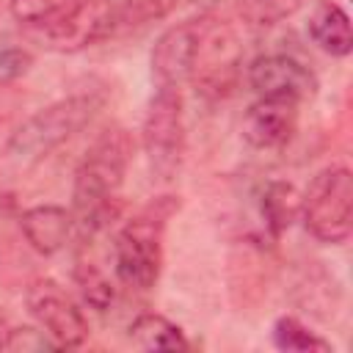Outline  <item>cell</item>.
I'll return each mask as SVG.
<instances>
[{
  "instance_id": "14",
  "label": "cell",
  "mask_w": 353,
  "mask_h": 353,
  "mask_svg": "<svg viewBox=\"0 0 353 353\" xmlns=\"http://www.w3.org/2000/svg\"><path fill=\"white\" fill-rule=\"evenodd\" d=\"M127 331H130V342L141 350H188L190 347L185 331L168 317L154 312L138 314Z\"/></svg>"
},
{
  "instance_id": "6",
  "label": "cell",
  "mask_w": 353,
  "mask_h": 353,
  "mask_svg": "<svg viewBox=\"0 0 353 353\" xmlns=\"http://www.w3.org/2000/svg\"><path fill=\"white\" fill-rule=\"evenodd\" d=\"M196 25H199V41H196L190 80L204 94L221 97L229 88H234L243 47L237 41L234 30L221 19L201 17V19H196Z\"/></svg>"
},
{
  "instance_id": "10",
  "label": "cell",
  "mask_w": 353,
  "mask_h": 353,
  "mask_svg": "<svg viewBox=\"0 0 353 353\" xmlns=\"http://www.w3.org/2000/svg\"><path fill=\"white\" fill-rule=\"evenodd\" d=\"M199 25L196 19L176 22L165 28L152 47V77L157 88H182L190 80L193 58H196Z\"/></svg>"
},
{
  "instance_id": "1",
  "label": "cell",
  "mask_w": 353,
  "mask_h": 353,
  "mask_svg": "<svg viewBox=\"0 0 353 353\" xmlns=\"http://www.w3.org/2000/svg\"><path fill=\"white\" fill-rule=\"evenodd\" d=\"M132 157V138L124 127H108L102 130L94 143L85 149L83 160L74 171V218L83 229L94 232L99 229L110 215V204L116 201V193L127 176V165Z\"/></svg>"
},
{
  "instance_id": "20",
  "label": "cell",
  "mask_w": 353,
  "mask_h": 353,
  "mask_svg": "<svg viewBox=\"0 0 353 353\" xmlns=\"http://www.w3.org/2000/svg\"><path fill=\"white\" fill-rule=\"evenodd\" d=\"M55 347L58 345L41 328H30V325L11 328L0 339V350H14V353H44V350H55Z\"/></svg>"
},
{
  "instance_id": "17",
  "label": "cell",
  "mask_w": 353,
  "mask_h": 353,
  "mask_svg": "<svg viewBox=\"0 0 353 353\" xmlns=\"http://www.w3.org/2000/svg\"><path fill=\"white\" fill-rule=\"evenodd\" d=\"M273 345L287 353H328L334 350L328 339L314 334L309 325H303L298 317H279L273 323Z\"/></svg>"
},
{
  "instance_id": "13",
  "label": "cell",
  "mask_w": 353,
  "mask_h": 353,
  "mask_svg": "<svg viewBox=\"0 0 353 353\" xmlns=\"http://www.w3.org/2000/svg\"><path fill=\"white\" fill-rule=\"evenodd\" d=\"M309 39L328 55L345 58L353 50V30H350V17L339 3L320 0L312 14H309Z\"/></svg>"
},
{
  "instance_id": "8",
  "label": "cell",
  "mask_w": 353,
  "mask_h": 353,
  "mask_svg": "<svg viewBox=\"0 0 353 353\" xmlns=\"http://www.w3.org/2000/svg\"><path fill=\"white\" fill-rule=\"evenodd\" d=\"M119 22H121V14L113 0H80L72 8V14H66L58 25L36 36L58 52H77L108 39L119 28Z\"/></svg>"
},
{
  "instance_id": "7",
  "label": "cell",
  "mask_w": 353,
  "mask_h": 353,
  "mask_svg": "<svg viewBox=\"0 0 353 353\" xmlns=\"http://www.w3.org/2000/svg\"><path fill=\"white\" fill-rule=\"evenodd\" d=\"M25 303L39 328L58 347H80L85 342L88 323L83 312L52 279H36L25 292Z\"/></svg>"
},
{
  "instance_id": "15",
  "label": "cell",
  "mask_w": 353,
  "mask_h": 353,
  "mask_svg": "<svg viewBox=\"0 0 353 353\" xmlns=\"http://www.w3.org/2000/svg\"><path fill=\"white\" fill-rule=\"evenodd\" d=\"M259 210H262V218H265V226L273 237H279L290 223L292 218L298 215L301 210V199L295 193V188L290 182H281V179H273L265 185L262 190V199H259Z\"/></svg>"
},
{
  "instance_id": "19",
  "label": "cell",
  "mask_w": 353,
  "mask_h": 353,
  "mask_svg": "<svg viewBox=\"0 0 353 353\" xmlns=\"http://www.w3.org/2000/svg\"><path fill=\"white\" fill-rule=\"evenodd\" d=\"M303 0H240V11L254 25H276L292 11H298Z\"/></svg>"
},
{
  "instance_id": "12",
  "label": "cell",
  "mask_w": 353,
  "mask_h": 353,
  "mask_svg": "<svg viewBox=\"0 0 353 353\" xmlns=\"http://www.w3.org/2000/svg\"><path fill=\"white\" fill-rule=\"evenodd\" d=\"M19 226H22L25 240L30 243V248L50 256L66 245L72 226H74V215L58 204H39V207H30L22 212Z\"/></svg>"
},
{
  "instance_id": "2",
  "label": "cell",
  "mask_w": 353,
  "mask_h": 353,
  "mask_svg": "<svg viewBox=\"0 0 353 353\" xmlns=\"http://www.w3.org/2000/svg\"><path fill=\"white\" fill-rule=\"evenodd\" d=\"M105 97L85 91L72 94L66 99H58L41 110H36L30 119H25L8 138L6 154L17 163H39L52 149L66 143L74 132H80L102 108Z\"/></svg>"
},
{
  "instance_id": "3",
  "label": "cell",
  "mask_w": 353,
  "mask_h": 353,
  "mask_svg": "<svg viewBox=\"0 0 353 353\" xmlns=\"http://www.w3.org/2000/svg\"><path fill=\"white\" fill-rule=\"evenodd\" d=\"M174 207L176 204L171 196H163L119 229L113 243V265L124 287L146 292L157 284L163 268V229Z\"/></svg>"
},
{
  "instance_id": "16",
  "label": "cell",
  "mask_w": 353,
  "mask_h": 353,
  "mask_svg": "<svg viewBox=\"0 0 353 353\" xmlns=\"http://www.w3.org/2000/svg\"><path fill=\"white\" fill-rule=\"evenodd\" d=\"M80 0H8L11 17L25 25L33 33H41L52 25H58Z\"/></svg>"
},
{
  "instance_id": "4",
  "label": "cell",
  "mask_w": 353,
  "mask_h": 353,
  "mask_svg": "<svg viewBox=\"0 0 353 353\" xmlns=\"http://www.w3.org/2000/svg\"><path fill=\"white\" fill-rule=\"evenodd\" d=\"M306 232L320 243H345L353 232V176L345 165L323 168L301 196Z\"/></svg>"
},
{
  "instance_id": "18",
  "label": "cell",
  "mask_w": 353,
  "mask_h": 353,
  "mask_svg": "<svg viewBox=\"0 0 353 353\" xmlns=\"http://www.w3.org/2000/svg\"><path fill=\"white\" fill-rule=\"evenodd\" d=\"M74 284H77L83 301L97 312H108L113 306V301H116V287L110 284L105 270H99L94 262L80 259L74 265Z\"/></svg>"
},
{
  "instance_id": "5",
  "label": "cell",
  "mask_w": 353,
  "mask_h": 353,
  "mask_svg": "<svg viewBox=\"0 0 353 353\" xmlns=\"http://www.w3.org/2000/svg\"><path fill=\"white\" fill-rule=\"evenodd\" d=\"M143 152L157 179L168 182L179 174L185 157V119L182 94L176 88H157L141 127Z\"/></svg>"
},
{
  "instance_id": "9",
  "label": "cell",
  "mask_w": 353,
  "mask_h": 353,
  "mask_svg": "<svg viewBox=\"0 0 353 353\" xmlns=\"http://www.w3.org/2000/svg\"><path fill=\"white\" fill-rule=\"evenodd\" d=\"M251 88L265 99H284V102H303L317 94L314 72L292 55L270 52L259 55L248 66Z\"/></svg>"
},
{
  "instance_id": "21",
  "label": "cell",
  "mask_w": 353,
  "mask_h": 353,
  "mask_svg": "<svg viewBox=\"0 0 353 353\" xmlns=\"http://www.w3.org/2000/svg\"><path fill=\"white\" fill-rule=\"evenodd\" d=\"M30 63H33V55L22 44L0 36V83L22 77L30 69Z\"/></svg>"
},
{
  "instance_id": "11",
  "label": "cell",
  "mask_w": 353,
  "mask_h": 353,
  "mask_svg": "<svg viewBox=\"0 0 353 353\" xmlns=\"http://www.w3.org/2000/svg\"><path fill=\"white\" fill-rule=\"evenodd\" d=\"M295 108H298L295 102L259 97V102H254L243 116V124H240L243 138L254 149L287 146L290 138L295 135V127H298V110Z\"/></svg>"
}]
</instances>
